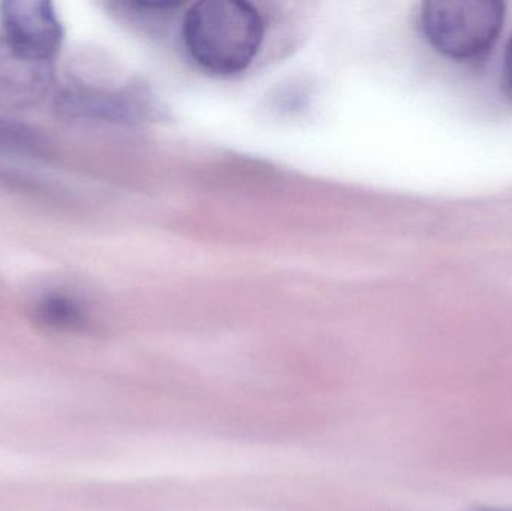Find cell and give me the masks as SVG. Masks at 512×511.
<instances>
[{
  "label": "cell",
  "mask_w": 512,
  "mask_h": 511,
  "mask_svg": "<svg viewBox=\"0 0 512 511\" xmlns=\"http://www.w3.org/2000/svg\"><path fill=\"white\" fill-rule=\"evenodd\" d=\"M57 111L69 119L119 120L131 119L134 105L126 92H93L69 89L57 98Z\"/></svg>",
  "instance_id": "5b68a950"
},
{
  "label": "cell",
  "mask_w": 512,
  "mask_h": 511,
  "mask_svg": "<svg viewBox=\"0 0 512 511\" xmlns=\"http://www.w3.org/2000/svg\"><path fill=\"white\" fill-rule=\"evenodd\" d=\"M5 39L18 50L53 60L60 50L63 27L47 0H6L0 3Z\"/></svg>",
  "instance_id": "3957f363"
},
{
  "label": "cell",
  "mask_w": 512,
  "mask_h": 511,
  "mask_svg": "<svg viewBox=\"0 0 512 511\" xmlns=\"http://www.w3.org/2000/svg\"><path fill=\"white\" fill-rule=\"evenodd\" d=\"M54 80L53 60L30 56L0 39V108L20 110L38 104Z\"/></svg>",
  "instance_id": "277c9868"
},
{
  "label": "cell",
  "mask_w": 512,
  "mask_h": 511,
  "mask_svg": "<svg viewBox=\"0 0 512 511\" xmlns=\"http://www.w3.org/2000/svg\"><path fill=\"white\" fill-rule=\"evenodd\" d=\"M471 511H512V510H505V509H492V507H480V509H474Z\"/></svg>",
  "instance_id": "9c48e42d"
},
{
  "label": "cell",
  "mask_w": 512,
  "mask_h": 511,
  "mask_svg": "<svg viewBox=\"0 0 512 511\" xmlns=\"http://www.w3.org/2000/svg\"><path fill=\"white\" fill-rule=\"evenodd\" d=\"M33 318L39 326L51 332H81L87 326V314L80 300L68 293L45 294L33 309Z\"/></svg>",
  "instance_id": "8992f818"
},
{
  "label": "cell",
  "mask_w": 512,
  "mask_h": 511,
  "mask_svg": "<svg viewBox=\"0 0 512 511\" xmlns=\"http://www.w3.org/2000/svg\"><path fill=\"white\" fill-rule=\"evenodd\" d=\"M504 74L508 87L512 90V35L510 41H508L507 50H505Z\"/></svg>",
  "instance_id": "ba28073f"
},
{
  "label": "cell",
  "mask_w": 512,
  "mask_h": 511,
  "mask_svg": "<svg viewBox=\"0 0 512 511\" xmlns=\"http://www.w3.org/2000/svg\"><path fill=\"white\" fill-rule=\"evenodd\" d=\"M507 6L501 0H427L418 12L426 41L453 60L480 59L504 29Z\"/></svg>",
  "instance_id": "7a4b0ae2"
},
{
  "label": "cell",
  "mask_w": 512,
  "mask_h": 511,
  "mask_svg": "<svg viewBox=\"0 0 512 511\" xmlns=\"http://www.w3.org/2000/svg\"><path fill=\"white\" fill-rule=\"evenodd\" d=\"M183 42L189 56L210 74L246 71L261 50L265 23L245 0H201L186 12Z\"/></svg>",
  "instance_id": "6da1fadb"
},
{
  "label": "cell",
  "mask_w": 512,
  "mask_h": 511,
  "mask_svg": "<svg viewBox=\"0 0 512 511\" xmlns=\"http://www.w3.org/2000/svg\"><path fill=\"white\" fill-rule=\"evenodd\" d=\"M50 153V143L38 129L0 117V155L15 158H45Z\"/></svg>",
  "instance_id": "52a82bcc"
}]
</instances>
